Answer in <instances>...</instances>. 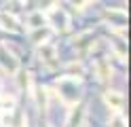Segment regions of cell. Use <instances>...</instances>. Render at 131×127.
I'll return each instance as SVG.
<instances>
[{"label": "cell", "mask_w": 131, "mask_h": 127, "mask_svg": "<svg viewBox=\"0 0 131 127\" xmlns=\"http://www.w3.org/2000/svg\"><path fill=\"white\" fill-rule=\"evenodd\" d=\"M45 23V17H42V13H34L30 17V25L32 28H40V25Z\"/></svg>", "instance_id": "obj_2"}, {"label": "cell", "mask_w": 131, "mask_h": 127, "mask_svg": "<svg viewBox=\"0 0 131 127\" xmlns=\"http://www.w3.org/2000/svg\"><path fill=\"white\" fill-rule=\"evenodd\" d=\"M112 127H125V121H123L121 116H116V119H114V123H112Z\"/></svg>", "instance_id": "obj_3"}, {"label": "cell", "mask_w": 131, "mask_h": 127, "mask_svg": "<svg viewBox=\"0 0 131 127\" xmlns=\"http://www.w3.org/2000/svg\"><path fill=\"white\" fill-rule=\"evenodd\" d=\"M106 102L114 108V110H121L123 108V97L118 95L116 91H112V93H106Z\"/></svg>", "instance_id": "obj_1"}, {"label": "cell", "mask_w": 131, "mask_h": 127, "mask_svg": "<svg viewBox=\"0 0 131 127\" xmlns=\"http://www.w3.org/2000/svg\"><path fill=\"white\" fill-rule=\"evenodd\" d=\"M72 2H74L76 6H85V4H87V0H72Z\"/></svg>", "instance_id": "obj_4"}]
</instances>
